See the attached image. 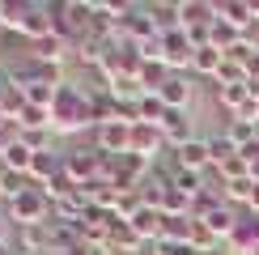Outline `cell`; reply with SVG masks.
Here are the masks:
<instances>
[{"instance_id":"6da1fadb","label":"cell","mask_w":259,"mask_h":255,"mask_svg":"<svg viewBox=\"0 0 259 255\" xmlns=\"http://www.w3.org/2000/svg\"><path fill=\"white\" fill-rule=\"evenodd\" d=\"M51 128L56 132H81V128H98V119H94V98L85 90H77V85L64 81L60 85V98L56 106H51Z\"/></svg>"},{"instance_id":"7a4b0ae2","label":"cell","mask_w":259,"mask_h":255,"mask_svg":"<svg viewBox=\"0 0 259 255\" xmlns=\"http://www.w3.org/2000/svg\"><path fill=\"white\" fill-rule=\"evenodd\" d=\"M5 217L13 221L17 230H26V226H47V221H51V200H47V191H42V187H30L26 196H17L13 204H5Z\"/></svg>"},{"instance_id":"3957f363","label":"cell","mask_w":259,"mask_h":255,"mask_svg":"<svg viewBox=\"0 0 259 255\" xmlns=\"http://www.w3.org/2000/svg\"><path fill=\"white\" fill-rule=\"evenodd\" d=\"M94 149H98L102 157H123L132 153V123L123 119H106L94 128Z\"/></svg>"},{"instance_id":"277c9868","label":"cell","mask_w":259,"mask_h":255,"mask_svg":"<svg viewBox=\"0 0 259 255\" xmlns=\"http://www.w3.org/2000/svg\"><path fill=\"white\" fill-rule=\"evenodd\" d=\"M157 56L166 60L175 72H183V68L191 72V56H196V42H191V34H187L183 26H179V30H166V34L157 38Z\"/></svg>"},{"instance_id":"5b68a950","label":"cell","mask_w":259,"mask_h":255,"mask_svg":"<svg viewBox=\"0 0 259 255\" xmlns=\"http://www.w3.org/2000/svg\"><path fill=\"white\" fill-rule=\"evenodd\" d=\"M170 149L166 132H161V123H132V153L145 157L149 166H157V157Z\"/></svg>"},{"instance_id":"8992f818","label":"cell","mask_w":259,"mask_h":255,"mask_svg":"<svg viewBox=\"0 0 259 255\" xmlns=\"http://www.w3.org/2000/svg\"><path fill=\"white\" fill-rule=\"evenodd\" d=\"M170 162H175L179 170H196V175H208L212 170V153H208V141H187L179 149H170Z\"/></svg>"},{"instance_id":"52a82bcc","label":"cell","mask_w":259,"mask_h":255,"mask_svg":"<svg viewBox=\"0 0 259 255\" xmlns=\"http://www.w3.org/2000/svg\"><path fill=\"white\" fill-rule=\"evenodd\" d=\"M191 90H196V85H191V77H187V72H175V77H170V81L157 90V98L166 102V111H187Z\"/></svg>"},{"instance_id":"ba28073f","label":"cell","mask_w":259,"mask_h":255,"mask_svg":"<svg viewBox=\"0 0 259 255\" xmlns=\"http://www.w3.org/2000/svg\"><path fill=\"white\" fill-rule=\"evenodd\" d=\"M217 21V9L204 0H179V26L183 30H208Z\"/></svg>"},{"instance_id":"9c48e42d","label":"cell","mask_w":259,"mask_h":255,"mask_svg":"<svg viewBox=\"0 0 259 255\" xmlns=\"http://www.w3.org/2000/svg\"><path fill=\"white\" fill-rule=\"evenodd\" d=\"M161 132H166L170 149L196 141V123H191V115H187V111H166V119H161Z\"/></svg>"},{"instance_id":"30bf717a","label":"cell","mask_w":259,"mask_h":255,"mask_svg":"<svg viewBox=\"0 0 259 255\" xmlns=\"http://www.w3.org/2000/svg\"><path fill=\"white\" fill-rule=\"evenodd\" d=\"M225 64V51L212 47V42H204V47H196V56H191V77H204V81H217Z\"/></svg>"},{"instance_id":"8fae6325","label":"cell","mask_w":259,"mask_h":255,"mask_svg":"<svg viewBox=\"0 0 259 255\" xmlns=\"http://www.w3.org/2000/svg\"><path fill=\"white\" fill-rule=\"evenodd\" d=\"M212 9H217V21H225V26H234V30H242V34H246V30H251V5H242V0H217V5H212Z\"/></svg>"},{"instance_id":"7c38bea8","label":"cell","mask_w":259,"mask_h":255,"mask_svg":"<svg viewBox=\"0 0 259 255\" xmlns=\"http://www.w3.org/2000/svg\"><path fill=\"white\" fill-rule=\"evenodd\" d=\"M68 42H64L60 34H47V38H38L34 42V60H42V64H60L64 68V60H68Z\"/></svg>"},{"instance_id":"4fadbf2b","label":"cell","mask_w":259,"mask_h":255,"mask_svg":"<svg viewBox=\"0 0 259 255\" xmlns=\"http://www.w3.org/2000/svg\"><path fill=\"white\" fill-rule=\"evenodd\" d=\"M30 187H34V183H30V175H17V170H5V166H0V200H5V204H13V200L26 196Z\"/></svg>"},{"instance_id":"5bb4252c","label":"cell","mask_w":259,"mask_h":255,"mask_svg":"<svg viewBox=\"0 0 259 255\" xmlns=\"http://www.w3.org/2000/svg\"><path fill=\"white\" fill-rule=\"evenodd\" d=\"M127 226H132V230L140 234V238H153V242H157V238H161V212L145 204V208H140L132 221H127Z\"/></svg>"},{"instance_id":"9a60e30c","label":"cell","mask_w":259,"mask_h":255,"mask_svg":"<svg viewBox=\"0 0 259 255\" xmlns=\"http://www.w3.org/2000/svg\"><path fill=\"white\" fill-rule=\"evenodd\" d=\"M221 132L230 136V141L238 145V149H242V145H251V141H259V123H255V119H230V123L221 128Z\"/></svg>"},{"instance_id":"2e32d148","label":"cell","mask_w":259,"mask_h":255,"mask_svg":"<svg viewBox=\"0 0 259 255\" xmlns=\"http://www.w3.org/2000/svg\"><path fill=\"white\" fill-rule=\"evenodd\" d=\"M0 166H5V170H17V175H30V166H34V149H26V145L17 141L5 157H0Z\"/></svg>"},{"instance_id":"e0dca14e","label":"cell","mask_w":259,"mask_h":255,"mask_svg":"<svg viewBox=\"0 0 259 255\" xmlns=\"http://www.w3.org/2000/svg\"><path fill=\"white\" fill-rule=\"evenodd\" d=\"M0 106L9 111V119H17L26 111V90L21 85H0Z\"/></svg>"},{"instance_id":"ac0fdd59","label":"cell","mask_w":259,"mask_h":255,"mask_svg":"<svg viewBox=\"0 0 259 255\" xmlns=\"http://www.w3.org/2000/svg\"><path fill=\"white\" fill-rule=\"evenodd\" d=\"M136 111H140V123H161L166 119V102H161L157 94H145V98L136 102Z\"/></svg>"},{"instance_id":"d6986e66","label":"cell","mask_w":259,"mask_h":255,"mask_svg":"<svg viewBox=\"0 0 259 255\" xmlns=\"http://www.w3.org/2000/svg\"><path fill=\"white\" fill-rule=\"evenodd\" d=\"M149 17L157 21V30L166 34V30H179V5H145Z\"/></svg>"},{"instance_id":"ffe728a7","label":"cell","mask_w":259,"mask_h":255,"mask_svg":"<svg viewBox=\"0 0 259 255\" xmlns=\"http://www.w3.org/2000/svg\"><path fill=\"white\" fill-rule=\"evenodd\" d=\"M13 123L21 128V132H34V128H51V111H38V106H30V102H26V111H21Z\"/></svg>"},{"instance_id":"44dd1931","label":"cell","mask_w":259,"mask_h":255,"mask_svg":"<svg viewBox=\"0 0 259 255\" xmlns=\"http://www.w3.org/2000/svg\"><path fill=\"white\" fill-rule=\"evenodd\" d=\"M208 153H212V166H221V162H230V157L238 153V145H234L225 132H217V136H208Z\"/></svg>"},{"instance_id":"7402d4cb","label":"cell","mask_w":259,"mask_h":255,"mask_svg":"<svg viewBox=\"0 0 259 255\" xmlns=\"http://www.w3.org/2000/svg\"><path fill=\"white\" fill-rule=\"evenodd\" d=\"M21 145H26V149H34V153H47V145H51V128H34V132H21Z\"/></svg>"},{"instance_id":"603a6c76","label":"cell","mask_w":259,"mask_h":255,"mask_svg":"<svg viewBox=\"0 0 259 255\" xmlns=\"http://www.w3.org/2000/svg\"><path fill=\"white\" fill-rule=\"evenodd\" d=\"M9 242H13V221L0 212V247H9Z\"/></svg>"},{"instance_id":"cb8c5ba5","label":"cell","mask_w":259,"mask_h":255,"mask_svg":"<svg viewBox=\"0 0 259 255\" xmlns=\"http://www.w3.org/2000/svg\"><path fill=\"white\" fill-rule=\"evenodd\" d=\"M251 183H259V162H251Z\"/></svg>"},{"instance_id":"d4e9b609","label":"cell","mask_w":259,"mask_h":255,"mask_svg":"<svg viewBox=\"0 0 259 255\" xmlns=\"http://www.w3.org/2000/svg\"><path fill=\"white\" fill-rule=\"evenodd\" d=\"M208 255H234V251L230 247H217V251H208Z\"/></svg>"},{"instance_id":"484cf974","label":"cell","mask_w":259,"mask_h":255,"mask_svg":"<svg viewBox=\"0 0 259 255\" xmlns=\"http://www.w3.org/2000/svg\"><path fill=\"white\" fill-rule=\"evenodd\" d=\"M0 68H5V51H0Z\"/></svg>"}]
</instances>
